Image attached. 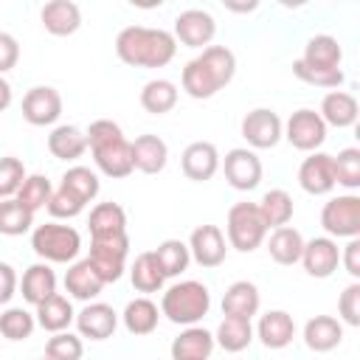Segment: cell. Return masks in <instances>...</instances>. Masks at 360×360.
Wrapping results in <instances>:
<instances>
[{"label":"cell","instance_id":"cell-1","mask_svg":"<svg viewBox=\"0 0 360 360\" xmlns=\"http://www.w3.org/2000/svg\"><path fill=\"white\" fill-rule=\"evenodd\" d=\"M236 73V56L225 45H208L194 59L186 62L180 73V84L191 98H211L225 84H231Z\"/></svg>","mask_w":360,"mask_h":360},{"label":"cell","instance_id":"cell-2","mask_svg":"<svg viewBox=\"0 0 360 360\" xmlns=\"http://www.w3.org/2000/svg\"><path fill=\"white\" fill-rule=\"evenodd\" d=\"M115 53L129 68H166L177 53V39L163 28L127 25L115 37Z\"/></svg>","mask_w":360,"mask_h":360},{"label":"cell","instance_id":"cell-3","mask_svg":"<svg viewBox=\"0 0 360 360\" xmlns=\"http://www.w3.org/2000/svg\"><path fill=\"white\" fill-rule=\"evenodd\" d=\"M87 149L93 152V160L101 174L107 177H129L135 172L132 166V143L124 138V129L110 118H96L87 129Z\"/></svg>","mask_w":360,"mask_h":360},{"label":"cell","instance_id":"cell-4","mask_svg":"<svg viewBox=\"0 0 360 360\" xmlns=\"http://www.w3.org/2000/svg\"><path fill=\"white\" fill-rule=\"evenodd\" d=\"M211 309V292L202 281L186 278L163 290L160 315L177 326H197Z\"/></svg>","mask_w":360,"mask_h":360},{"label":"cell","instance_id":"cell-5","mask_svg":"<svg viewBox=\"0 0 360 360\" xmlns=\"http://www.w3.org/2000/svg\"><path fill=\"white\" fill-rule=\"evenodd\" d=\"M31 248L34 253L48 264H68L82 250V236L73 225L62 222H45L31 231Z\"/></svg>","mask_w":360,"mask_h":360},{"label":"cell","instance_id":"cell-6","mask_svg":"<svg viewBox=\"0 0 360 360\" xmlns=\"http://www.w3.org/2000/svg\"><path fill=\"white\" fill-rule=\"evenodd\" d=\"M267 225L256 202H233L225 217V233L228 245L236 248L239 253H253L264 239H267Z\"/></svg>","mask_w":360,"mask_h":360},{"label":"cell","instance_id":"cell-7","mask_svg":"<svg viewBox=\"0 0 360 360\" xmlns=\"http://www.w3.org/2000/svg\"><path fill=\"white\" fill-rule=\"evenodd\" d=\"M321 225L329 239H357L360 236V197L354 191L329 197L321 208Z\"/></svg>","mask_w":360,"mask_h":360},{"label":"cell","instance_id":"cell-8","mask_svg":"<svg viewBox=\"0 0 360 360\" xmlns=\"http://www.w3.org/2000/svg\"><path fill=\"white\" fill-rule=\"evenodd\" d=\"M127 256H129V236L127 233L90 239V256H87V262L93 264V270L98 273V278L104 284H112V281H118L124 276Z\"/></svg>","mask_w":360,"mask_h":360},{"label":"cell","instance_id":"cell-9","mask_svg":"<svg viewBox=\"0 0 360 360\" xmlns=\"http://www.w3.org/2000/svg\"><path fill=\"white\" fill-rule=\"evenodd\" d=\"M239 132H242V138L248 141L250 149H273L284 138V121L278 118L276 110L256 107V110L245 112V118L239 124Z\"/></svg>","mask_w":360,"mask_h":360},{"label":"cell","instance_id":"cell-10","mask_svg":"<svg viewBox=\"0 0 360 360\" xmlns=\"http://www.w3.org/2000/svg\"><path fill=\"white\" fill-rule=\"evenodd\" d=\"M284 138H287L290 146L298 149V152H318V149L323 146V141H326V124H323V118H321L315 110L301 107V110H295V112L287 118V124H284Z\"/></svg>","mask_w":360,"mask_h":360},{"label":"cell","instance_id":"cell-11","mask_svg":"<svg viewBox=\"0 0 360 360\" xmlns=\"http://www.w3.org/2000/svg\"><path fill=\"white\" fill-rule=\"evenodd\" d=\"M222 172H225V180L231 188L236 191H253L259 183H262V160L253 149L248 146H236V149H228L225 152V160H219Z\"/></svg>","mask_w":360,"mask_h":360},{"label":"cell","instance_id":"cell-12","mask_svg":"<svg viewBox=\"0 0 360 360\" xmlns=\"http://www.w3.org/2000/svg\"><path fill=\"white\" fill-rule=\"evenodd\" d=\"M217 34V20L205 8H186L174 17L172 37L186 48H208Z\"/></svg>","mask_w":360,"mask_h":360},{"label":"cell","instance_id":"cell-13","mask_svg":"<svg viewBox=\"0 0 360 360\" xmlns=\"http://www.w3.org/2000/svg\"><path fill=\"white\" fill-rule=\"evenodd\" d=\"M62 115V96L51 84H37L22 96V118L31 127H51Z\"/></svg>","mask_w":360,"mask_h":360},{"label":"cell","instance_id":"cell-14","mask_svg":"<svg viewBox=\"0 0 360 360\" xmlns=\"http://www.w3.org/2000/svg\"><path fill=\"white\" fill-rule=\"evenodd\" d=\"M188 253L200 267H219L228 256V242L225 233L217 225H197L188 236Z\"/></svg>","mask_w":360,"mask_h":360},{"label":"cell","instance_id":"cell-15","mask_svg":"<svg viewBox=\"0 0 360 360\" xmlns=\"http://www.w3.org/2000/svg\"><path fill=\"white\" fill-rule=\"evenodd\" d=\"M76 329L79 338H90V340H107L115 335L118 329V312L104 304V301H90L76 312Z\"/></svg>","mask_w":360,"mask_h":360},{"label":"cell","instance_id":"cell-16","mask_svg":"<svg viewBox=\"0 0 360 360\" xmlns=\"http://www.w3.org/2000/svg\"><path fill=\"white\" fill-rule=\"evenodd\" d=\"M298 186L312 194V197H323L335 188V166H332V155L326 152H309V158H304V163L298 166Z\"/></svg>","mask_w":360,"mask_h":360},{"label":"cell","instance_id":"cell-17","mask_svg":"<svg viewBox=\"0 0 360 360\" xmlns=\"http://www.w3.org/2000/svg\"><path fill=\"white\" fill-rule=\"evenodd\" d=\"M301 264L312 278H329L338 264H340V248L335 239L329 236H315L309 242H304L301 250Z\"/></svg>","mask_w":360,"mask_h":360},{"label":"cell","instance_id":"cell-18","mask_svg":"<svg viewBox=\"0 0 360 360\" xmlns=\"http://www.w3.org/2000/svg\"><path fill=\"white\" fill-rule=\"evenodd\" d=\"M180 169L188 180L205 183L219 172V152L211 141H194L180 155Z\"/></svg>","mask_w":360,"mask_h":360},{"label":"cell","instance_id":"cell-19","mask_svg":"<svg viewBox=\"0 0 360 360\" xmlns=\"http://www.w3.org/2000/svg\"><path fill=\"white\" fill-rule=\"evenodd\" d=\"M39 20L51 37H70L82 28V8L73 0H51L42 6Z\"/></svg>","mask_w":360,"mask_h":360},{"label":"cell","instance_id":"cell-20","mask_svg":"<svg viewBox=\"0 0 360 360\" xmlns=\"http://www.w3.org/2000/svg\"><path fill=\"white\" fill-rule=\"evenodd\" d=\"M256 338L264 349H284L295 338V321L284 309H267L256 323Z\"/></svg>","mask_w":360,"mask_h":360},{"label":"cell","instance_id":"cell-21","mask_svg":"<svg viewBox=\"0 0 360 360\" xmlns=\"http://www.w3.org/2000/svg\"><path fill=\"white\" fill-rule=\"evenodd\" d=\"M132 143V166L143 174H158L166 169L169 163V146L163 138L146 132V135H138Z\"/></svg>","mask_w":360,"mask_h":360},{"label":"cell","instance_id":"cell-22","mask_svg":"<svg viewBox=\"0 0 360 360\" xmlns=\"http://www.w3.org/2000/svg\"><path fill=\"white\" fill-rule=\"evenodd\" d=\"M340 340H343V323L332 315H315L304 323V343L315 354L338 349Z\"/></svg>","mask_w":360,"mask_h":360},{"label":"cell","instance_id":"cell-23","mask_svg":"<svg viewBox=\"0 0 360 360\" xmlns=\"http://www.w3.org/2000/svg\"><path fill=\"white\" fill-rule=\"evenodd\" d=\"M214 332L202 326H186L169 346L172 360H208L214 352Z\"/></svg>","mask_w":360,"mask_h":360},{"label":"cell","instance_id":"cell-24","mask_svg":"<svg viewBox=\"0 0 360 360\" xmlns=\"http://www.w3.org/2000/svg\"><path fill=\"white\" fill-rule=\"evenodd\" d=\"M22 292V301L31 307H39L45 298H51L56 292V273L48 262H37L31 267H25L22 281L17 287Z\"/></svg>","mask_w":360,"mask_h":360},{"label":"cell","instance_id":"cell-25","mask_svg":"<svg viewBox=\"0 0 360 360\" xmlns=\"http://www.w3.org/2000/svg\"><path fill=\"white\" fill-rule=\"evenodd\" d=\"M262 307V295H259V287L253 281H233L225 295H222V315L228 318H245L250 321Z\"/></svg>","mask_w":360,"mask_h":360},{"label":"cell","instance_id":"cell-26","mask_svg":"<svg viewBox=\"0 0 360 360\" xmlns=\"http://www.w3.org/2000/svg\"><path fill=\"white\" fill-rule=\"evenodd\" d=\"M101 290H104V281L98 278V273L93 270V264L87 259H79V262H73L68 267V273H65V292L70 298L90 304Z\"/></svg>","mask_w":360,"mask_h":360},{"label":"cell","instance_id":"cell-27","mask_svg":"<svg viewBox=\"0 0 360 360\" xmlns=\"http://www.w3.org/2000/svg\"><path fill=\"white\" fill-rule=\"evenodd\" d=\"M301 62L307 68H318V70H338L343 62V48L332 34H315L307 39Z\"/></svg>","mask_w":360,"mask_h":360},{"label":"cell","instance_id":"cell-28","mask_svg":"<svg viewBox=\"0 0 360 360\" xmlns=\"http://www.w3.org/2000/svg\"><path fill=\"white\" fill-rule=\"evenodd\" d=\"M318 115L323 118L326 127H338V129L354 127V121H357V98L352 93H346V90H329L321 98Z\"/></svg>","mask_w":360,"mask_h":360},{"label":"cell","instance_id":"cell-29","mask_svg":"<svg viewBox=\"0 0 360 360\" xmlns=\"http://www.w3.org/2000/svg\"><path fill=\"white\" fill-rule=\"evenodd\" d=\"M34 318H37V326H42L45 332L56 335V332H68V326L76 321V312H73V304L68 295L62 292H53L51 298H45L39 307H34Z\"/></svg>","mask_w":360,"mask_h":360},{"label":"cell","instance_id":"cell-30","mask_svg":"<svg viewBox=\"0 0 360 360\" xmlns=\"http://www.w3.org/2000/svg\"><path fill=\"white\" fill-rule=\"evenodd\" d=\"M304 236L298 228L284 225V228H273L270 239H267V253L276 264L281 267H292L295 262H301V250H304Z\"/></svg>","mask_w":360,"mask_h":360},{"label":"cell","instance_id":"cell-31","mask_svg":"<svg viewBox=\"0 0 360 360\" xmlns=\"http://www.w3.org/2000/svg\"><path fill=\"white\" fill-rule=\"evenodd\" d=\"M48 152L59 160H79L87 152V135L84 129L73 127V124H59L51 129L48 135Z\"/></svg>","mask_w":360,"mask_h":360},{"label":"cell","instance_id":"cell-32","mask_svg":"<svg viewBox=\"0 0 360 360\" xmlns=\"http://www.w3.org/2000/svg\"><path fill=\"white\" fill-rule=\"evenodd\" d=\"M121 321H124V329H127L129 335H135V338H141V335H152V332L158 329L160 309H158V304H155L152 298L141 295V298H132V301L124 307Z\"/></svg>","mask_w":360,"mask_h":360},{"label":"cell","instance_id":"cell-33","mask_svg":"<svg viewBox=\"0 0 360 360\" xmlns=\"http://www.w3.org/2000/svg\"><path fill=\"white\" fill-rule=\"evenodd\" d=\"M177 84L169 82V79H149L143 87H141V107L152 115H166L174 110L177 104Z\"/></svg>","mask_w":360,"mask_h":360},{"label":"cell","instance_id":"cell-34","mask_svg":"<svg viewBox=\"0 0 360 360\" xmlns=\"http://www.w3.org/2000/svg\"><path fill=\"white\" fill-rule=\"evenodd\" d=\"M87 228H90V239L127 233V211H124L118 202H98V205L90 211Z\"/></svg>","mask_w":360,"mask_h":360},{"label":"cell","instance_id":"cell-35","mask_svg":"<svg viewBox=\"0 0 360 360\" xmlns=\"http://www.w3.org/2000/svg\"><path fill=\"white\" fill-rule=\"evenodd\" d=\"M214 343H217L219 349L231 352V354L245 352V349L253 343V326H250V321H245V318H228V315H225V318L219 321L217 332H214Z\"/></svg>","mask_w":360,"mask_h":360},{"label":"cell","instance_id":"cell-36","mask_svg":"<svg viewBox=\"0 0 360 360\" xmlns=\"http://www.w3.org/2000/svg\"><path fill=\"white\" fill-rule=\"evenodd\" d=\"M152 253L158 259L163 278H174L180 273H186L191 264V253H188V245L183 239H163Z\"/></svg>","mask_w":360,"mask_h":360},{"label":"cell","instance_id":"cell-37","mask_svg":"<svg viewBox=\"0 0 360 360\" xmlns=\"http://www.w3.org/2000/svg\"><path fill=\"white\" fill-rule=\"evenodd\" d=\"M129 281L138 292H160L163 290V273L158 267V259L152 250H143L135 256L132 267H129Z\"/></svg>","mask_w":360,"mask_h":360},{"label":"cell","instance_id":"cell-38","mask_svg":"<svg viewBox=\"0 0 360 360\" xmlns=\"http://www.w3.org/2000/svg\"><path fill=\"white\" fill-rule=\"evenodd\" d=\"M256 205H259V211H262L267 228H284V225H290L292 211H295L292 197H290L284 188H270V191H264V197H262Z\"/></svg>","mask_w":360,"mask_h":360},{"label":"cell","instance_id":"cell-39","mask_svg":"<svg viewBox=\"0 0 360 360\" xmlns=\"http://www.w3.org/2000/svg\"><path fill=\"white\" fill-rule=\"evenodd\" d=\"M59 186L68 188V191H73L82 202H93V200L98 197V191H101L98 174H96L93 169H87V166H70V169L62 174Z\"/></svg>","mask_w":360,"mask_h":360},{"label":"cell","instance_id":"cell-40","mask_svg":"<svg viewBox=\"0 0 360 360\" xmlns=\"http://www.w3.org/2000/svg\"><path fill=\"white\" fill-rule=\"evenodd\" d=\"M51 194H53V186H51V180H48L45 174H28V177L22 180L20 191L14 194V200H17L25 211L37 214L39 208H45V205H48Z\"/></svg>","mask_w":360,"mask_h":360},{"label":"cell","instance_id":"cell-41","mask_svg":"<svg viewBox=\"0 0 360 360\" xmlns=\"http://www.w3.org/2000/svg\"><path fill=\"white\" fill-rule=\"evenodd\" d=\"M34 329H37V318L28 309H22V307H6L0 312V335L6 340H14V343L17 340H25V338L34 335Z\"/></svg>","mask_w":360,"mask_h":360},{"label":"cell","instance_id":"cell-42","mask_svg":"<svg viewBox=\"0 0 360 360\" xmlns=\"http://www.w3.org/2000/svg\"><path fill=\"white\" fill-rule=\"evenodd\" d=\"M332 166H335V186H343L349 191L360 188V149L357 146H346L338 155H332Z\"/></svg>","mask_w":360,"mask_h":360},{"label":"cell","instance_id":"cell-43","mask_svg":"<svg viewBox=\"0 0 360 360\" xmlns=\"http://www.w3.org/2000/svg\"><path fill=\"white\" fill-rule=\"evenodd\" d=\"M34 228V214L25 211L14 197L0 200V233L3 236H22Z\"/></svg>","mask_w":360,"mask_h":360},{"label":"cell","instance_id":"cell-44","mask_svg":"<svg viewBox=\"0 0 360 360\" xmlns=\"http://www.w3.org/2000/svg\"><path fill=\"white\" fill-rule=\"evenodd\" d=\"M82 354H84V343L73 332H56L45 343L48 360H82Z\"/></svg>","mask_w":360,"mask_h":360},{"label":"cell","instance_id":"cell-45","mask_svg":"<svg viewBox=\"0 0 360 360\" xmlns=\"http://www.w3.org/2000/svg\"><path fill=\"white\" fill-rule=\"evenodd\" d=\"M292 73L295 79H301L304 84H315V87H329V90H338L343 84V68L338 70H318V68H307L301 59L292 62Z\"/></svg>","mask_w":360,"mask_h":360},{"label":"cell","instance_id":"cell-46","mask_svg":"<svg viewBox=\"0 0 360 360\" xmlns=\"http://www.w3.org/2000/svg\"><path fill=\"white\" fill-rule=\"evenodd\" d=\"M84 205H87V202H82L73 191L56 186L45 208H48V214H51L53 219H73V217H79V214L84 211Z\"/></svg>","mask_w":360,"mask_h":360},{"label":"cell","instance_id":"cell-47","mask_svg":"<svg viewBox=\"0 0 360 360\" xmlns=\"http://www.w3.org/2000/svg\"><path fill=\"white\" fill-rule=\"evenodd\" d=\"M25 177L28 174H25V166L20 158H11V155L0 158V200H11L20 191Z\"/></svg>","mask_w":360,"mask_h":360},{"label":"cell","instance_id":"cell-48","mask_svg":"<svg viewBox=\"0 0 360 360\" xmlns=\"http://www.w3.org/2000/svg\"><path fill=\"white\" fill-rule=\"evenodd\" d=\"M338 315L346 326H360V281H352L343 287L338 298Z\"/></svg>","mask_w":360,"mask_h":360},{"label":"cell","instance_id":"cell-49","mask_svg":"<svg viewBox=\"0 0 360 360\" xmlns=\"http://www.w3.org/2000/svg\"><path fill=\"white\" fill-rule=\"evenodd\" d=\"M17 62H20V42L8 31H0V76L17 68Z\"/></svg>","mask_w":360,"mask_h":360},{"label":"cell","instance_id":"cell-50","mask_svg":"<svg viewBox=\"0 0 360 360\" xmlns=\"http://www.w3.org/2000/svg\"><path fill=\"white\" fill-rule=\"evenodd\" d=\"M340 264L346 267V273L352 276V281H360V236L349 239L340 250Z\"/></svg>","mask_w":360,"mask_h":360},{"label":"cell","instance_id":"cell-51","mask_svg":"<svg viewBox=\"0 0 360 360\" xmlns=\"http://www.w3.org/2000/svg\"><path fill=\"white\" fill-rule=\"evenodd\" d=\"M17 287H20L17 270H14L8 262H0V307L8 304V301L17 295Z\"/></svg>","mask_w":360,"mask_h":360},{"label":"cell","instance_id":"cell-52","mask_svg":"<svg viewBox=\"0 0 360 360\" xmlns=\"http://www.w3.org/2000/svg\"><path fill=\"white\" fill-rule=\"evenodd\" d=\"M11 101H14V93H11V84L0 76V112L3 110H8L11 107Z\"/></svg>","mask_w":360,"mask_h":360},{"label":"cell","instance_id":"cell-53","mask_svg":"<svg viewBox=\"0 0 360 360\" xmlns=\"http://www.w3.org/2000/svg\"><path fill=\"white\" fill-rule=\"evenodd\" d=\"M39 360H48V357H39Z\"/></svg>","mask_w":360,"mask_h":360}]
</instances>
